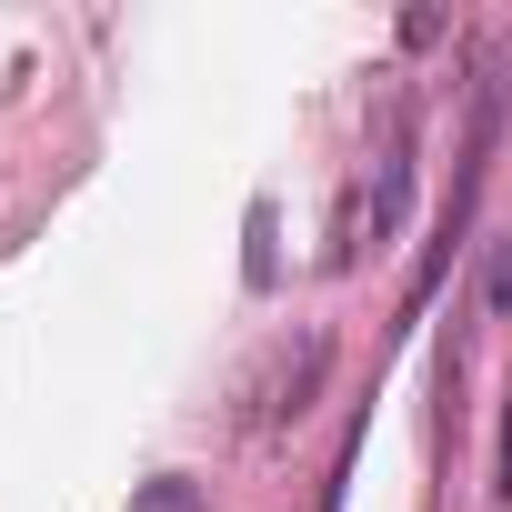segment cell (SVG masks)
Segmentation results:
<instances>
[{"label": "cell", "mask_w": 512, "mask_h": 512, "mask_svg": "<svg viewBox=\"0 0 512 512\" xmlns=\"http://www.w3.org/2000/svg\"><path fill=\"white\" fill-rule=\"evenodd\" d=\"M492 492L512 502V402H502V452H492Z\"/></svg>", "instance_id": "3"}, {"label": "cell", "mask_w": 512, "mask_h": 512, "mask_svg": "<svg viewBox=\"0 0 512 512\" xmlns=\"http://www.w3.org/2000/svg\"><path fill=\"white\" fill-rule=\"evenodd\" d=\"M131 512H201V482L161 472V482H141V492H131Z\"/></svg>", "instance_id": "2"}, {"label": "cell", "mask_w": 512, "mask_h": 512, "mask_svg": "<svg viewBox=\"0 0 512 512\" xmlns=\"http://www.w3.org/2000/svg\"><path fill=\"white\" fill-rule=\"evenodd\" d=\"M402 201H412V141H392V151H382V171H372V241L402 221Z\"/></svg>", "instance_id": "1"}]
</instances>
